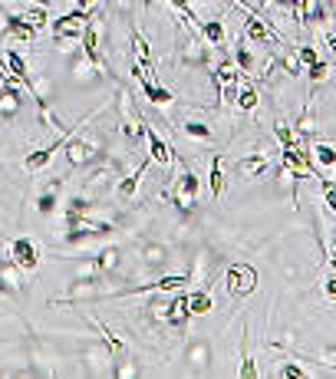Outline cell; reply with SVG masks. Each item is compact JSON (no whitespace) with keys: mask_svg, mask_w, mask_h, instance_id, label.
Returning <instances> with one entry per match:
<instances>
[{"mask_svg":"<svg viewBox=\"0 0 336 379\" xmlns=\"http://www.w3.org/2000/svg\"><path fill=\"white\" fill-rule=\"evenodd\" d=\"M23 109V86H0V122H13Z\"/></svg>","mask_w":336,"mask_h":379,"instance_id":"7c38bea8","label":"cell"},{"mask_svg":"<svg viewBox=\"0 0 336 379\" xmlns=\"http://www.w3.org/2000/svg\"><path fill=\"white\" fill-rule=\"evenodd\" d=\"M314 165H326V168H333L336 165V149L333 145H316L314 149Z\"/></svg>","mask_w":336,"mask_h":379,"instance_id":"1f68e13d","label":"cell"},{"mask_svg":"<svg viewBox=\"0 0 336 379\" xmlns=\"http://www.w3.org/2000/svg\"><path fill=\"white\" fill-rule=\"evenodd\" d=\"M178 129H182L184 135L201 139V142H211V135H215V129H211L208 122H198V119H182V122H178Z\"/></svg>","mask_w":336,"mask_h":379,"instance_id":"cb8c5ba5","label":"cell"},{"mask_svg":"<svg viewBox=\"0 0 336 379\" xmlns=\"http://www.w3.org/2000/svg\"><path fill=\"white\" fill-rule=\"evenodd\" d=\"M238 76H241V69L234 60H221L215 69V83L217 86H228V83H238Z\"/></svg>","mask_w":336,"mask_h":379,"instance_id":"4316f807","label":"cell"},{"mask_svg":"<svg viewBox=\"0 0 336 379\" xmlns=\"http://www.w3.org/2000/svg\"><path fill=\"white\" fill-rule=\"evenodd\" d=\"M165 4H172L175 11L182 13V17L191 23V27H198V17H195V11H191V0H165Z\"/></svg>","mask_w":336,"mask_h":379,"instance_id":"e575fe53","label":"cell"},{"mask_svg":"<svg viewBox=\"0 0 336 379\" xmlns=\"http://www.w3.org/2000/svg\"><path fill=\"white\" fill-rule=\"evenodd\" d=\"M33 4H40V7H50V4H53V0H33Z\"/></svg>","mask_w":336,"mask_h":379,"instance_id":"7bdbcfd3","label":"cell"},{"mask_svg":"<svg viewBox=\"0 0 336 379\" xmlns=\"http://www.w3.org/2000/svg\"><path fill=\"white\" fill-rule=\"evenodd\" d=\"M215 271H217V254L208 244H201V248H195V254H191V267H188V284H195V287H208V284L215 281Z\"/></svg>","mask_w":336,"mask_h":379,"instance_id":"277c9868","label":"cell"},{"mask_svg":"<svg viewBox=\"0 0 336 379\" xmlns=\"http://www.w3.org/2000/svg\"><path fill=\"white\" fill-rule=\"evenodd\" d=\"M7 254H11V260L20 267L23 274H33L36 267H40V244L33 238H13L11 244H7Z\"/></svg>","mask_w":336,"mask_h":379,"instance_id":"5b68a950","label":"cell"},{"mask_svg":"<svg viewBox=\"0 0 336 379\" xmlns=\"http://www.w3.org/2000/svg\"><path fill=\"white\" fill-rule=\"evenodd\" d=\"M96 0H76V7H93Z\"/></svg>","mask_w":336,"mask_h":379,"instance_id":"b9f144b4","label":"cell"},{"mask_svg":"<svg viewBox=\"0 0 336 379\" xmlns=\"http://www.w3.org/2000/svg\"><path fill=\"white\" fill-rule=\"evenodd\" d=\"M234 168H238L241 178L254 182V178H264V175H267L271 162H267V155H244V159H238V162H234Z\"/></svg>","mask_w":336,"mask_h":379,"instance_id":"e0dca14e","label":"cell"},{"mask_svg":"<svg viewBox=\"0 0 336 379\" xmlns=\"http://www.w3.org/2000/svg\"><path fill=\"white\" fill-rule=\"evenodd\" d=\"M238 376H244V379H254V376H257V366H254V357H250V353H244V363H241Z\"/></svg>","mask_w":336,"mask_h":379,"instance_id":"d590c367","label":"cell"},{"mask_svg":"<svg viewBox=\"0 0 336 379\" xmlns=\"http://www.w3.org/2000/svg\"><path fill=\"white\" fill-rule=\"evenodd\" d=\"M4 30H0V40H20V44H33L36 40V30L23 20V13H7L4 17Z\"/></svg>","mask_w":336,"mask_h":379,"instance_id":"4fadbf2b","label":"cell"},{"mask_svg":"<svg viewBox=\"0 0 336 379\" xmlns=\"http://www.w3.org/2000/svg\"><path fill=\"white\" fill-rule=\"evenodd\" d=\"M330 50H333V53H336V36H330Z\"/></svg>","mask_w":336,"mask_h":379,"instance_id":"ee69618b","label":"cell"},{"mask_svg":"<svg viewBox=\"0 0 336 379\" xmlns=\"http://www.w3.org/2000/svg\"><path fill=\"white\" fill-rule=\"evenodd\" d=\"M323 188H326V205L336 211V182H326Z\"/></svg>","mask_w":336,"mask_h":379,"instance_id":"f35d334b","label":"cell"},{"mask_svg":"<svg viewBox=\"0 0 336 379\" xmlns=\"http://www.w3.org/2000/svg\"><path fill=\"white\" fill-rule=\"evenodd\" d=\"M198 192H201V182H198V175L195 172H178L175 175V182H172V188H168V198H172V205H175V211L178 215H191L198 208Z\"/></svg>","mask_w":336,"mask_h":379,"instance_id":"7a4b0ae2","label":"cell"},{"mask_svg":"<svg viewBox=\"0 0 336 379\" xmlns=\"http://www.w3.org/2000/svg\"><path fill=\"white\" fill-rule=\"evenodd\" d=\"M23 20L30 23L33 30H43V27H46V20H50V17H46V7H40V4H36V7H30V11L23 13Z\"/></svg>","mask_w":336,"mask_h":379,"instance_id":"4dcf8cb0","label":"cell"},{"mask_svg":"<svg viewBox=\"0 0 336 379\" xmlns=\"http://www.w3.org/2000/svg\"><path fill=\"white\" fill-rule=\"evenodd\" d=\"M135 258H139V264L145 271H152V274H162L165 264L172 260L168 258V248L159 244V241H139V244H135Z\"/></svg>","mask_w":336,"mask_h":379,"instance_id":"52a82bcc","label":"cell"},{"mask_svg":"<svg viewBox=\"0 0 336 379\" xmlns=\"http://www.w3.org/2000/svg\"><path fill=\"white\" fill-rule=\"evenodd\" d=\"M224 287H228V297L231 300H244L250 293L257 291V271L238 260V264H231L228 271H224Z\"/></svg>","mask_w":336,"mask_h":379,"instance_id":"3957f363","label":"cell"},{"mask_svg":"<svg viewBox=\"0 0 336 379\" xmlns=\"http://www.w3.org/2000/svg\"><path fill=\"white\" fill-rule=\"evenodd\" d=\"M297 60H300L304 66L316 63V50H314V46H300V50H297Z\"/></svg>","mask_w":336,"mask_h":379,"instance_id":"8d00e7d4","label":"cell"},{"mask_svg":"<svg viewBox=\"0 0 336 379\" xmlns=\"http://www.w3.org/2000/svg\"><path fill=\"white\" fill-rule=\"evenodd\" d=\"M234 63H238L241 73H257V60H254V53L244 44H238V60Z\"/></svg>","mask_w":336,"mask_h":379,"instance_id":"f546056e","label":"cell"},{"mask_svg":"<svg viewBox=\"0 0 336 379\" xmlns=\"http://www.w3.org/2000/svg\"><path fill=\"white\" fill-rule=\"evenodd\" d=\"M310 79H314V83L326 79V63H323V60H316V63H310Z\"/></svg>","mask_w":336,"mask_h":379,"instance_id":"74e56055","label":"cell"},{"mask_svg":"<svg viewBox=\"0 0 336 379\" xmlns=\"http://www.w3.org/2000/svg\"><path fill=\"white\" fill-rule=\"evenodd\" d=\"M145 310H149V317H152L155 324H165V326H168V300H162V297H152Z\"/></svg>","mask_w":336,"mask_h":379,"instance_id":"f1b7e54d","label":"cell"},{"mask_svg":"<svg viewBox=\"0 0 336 379\" xmlns=\"http://www.w3.org/2000/svg\"><path fill=\"white\" fill-rule=\"evenodd\" d=\"M63 185H66V178H50V182L40 188V195H36V215H40V218H53L56 211H60Z\"/></svg>","mask_w":336,"mask_h":379,"instance_id":"30bf717a","label":"cell"},{"mask_svg":"<svg viewBox=\"0 0 336 379\" xmlns=\"http://www.w3.org/2000/svg\"><path fill=\"white\" fill-rule=\"evenodd\" d=\"M152 168V159L145 155L139 165H135V172H129V175H122L119 182H116V201H119V208H126L135 198V192H139V182L145 178V172Z\"/></svg>","mask_w":336,"mask_h":379,"instance_id":"ba28073f","label":"cell"},{"mask_svg":"<svg viewBox=\"0 0 336 379\" xmlns=\"http://www.w3.org/2000/svg\"><path fill=\"white\" fill-rule=\"evenodd\" d=\"M4 63H7V69H11L13 76H20L23 86H27V76H30V63H27V60H23V56L17 53V50H7V53H4Z\"/></svg>","mask_w":336,"mask_h":379,"instance_id":"484cf974","label":"cell"},{"mask_svg":"<svg viewBox=\"0 0 336 379\" xmlns=\"http://www.w3.org/2000/svg\"><path fill=\"white\" fill-rule=\"evenodd\" d=\"M234 106L244 109V112H250V109L257 106V89H254V86H244V89L238 93V102H234Z\"/></svg>","mask_w":336,"mask_h":379,"instance_id":"836d02e7","label":"cell"},{"mask_svg":"<svg viewBox=\"0 0 336 379\" xmlns=\"http://www.w3.org/2000/svg\"><path fill=\"white\" fill-rule=\"evenodd\" d=\"M184 284H188L184 274H159V277H155V291H159V293H172V291H182Z\"/></svg>","mask_w":336,"mask_h":379,"instance_id":"83f0119b","label":"cell"},{"mask_svg":"<svg viewBox=\"0 0 336 379\" xmlns=\"http://www.w3.org/2000/svg\"><path fill=\"white\" fill-rule=\"evenodd\" d=\"M0 293L4 297H23V271L11 260V254H0Z\"/></svg>","mask_w":336,"mask_h":379,"instance_id":"9c48e42d","label":"cell"},{"mask_svg":"<svg viewBox=\"0 0 336 379\" xmlns=\"http://www.w3.org/2000/svg\"><path fill=\"white\" fill-rule=\"evenodd\" d=\"M195 4H211V0H195Z\"/></svg>","mask_w":336,"mask_h":379,"instance_id":"f6af8a7d","label":"cell"},{"mask_svg":"<svg viewBox=\"0 0 336 379\" xmlns=\"http://www.w3.org/2000/svg\"><path fill=\"white\" fill-rule=\"evenodd\" d=\"M79 46H83V56H86L93 66H99V69L106 66V63H102V46H99V20H96V17H93V20H89V27L83 30V36H79Z\"/></svg>","mask_w":336,"mask_h":379,"instance_id":"5bb4252c","label":"cell"},{"mask_svg":"<svg viewBox=\"0 0 336 379\" xmlns=\"http://www.w3.org/2000/svg\"><path fill=\"white\" fill-rule=\"evenodd\" d=\"M198 33H201V36H205V44H211V46H221L224 44V23L217 20H201L198 23Z\"/></svg>","mask_w":336,"mask_h":379,"instance_id":"603a6c76","label":"cell"},{"mask_svg":"<svg viewBox=\"0 0 336 379\" xmlns=\"http://www.w3.org/2000/svg\"><path fill=\"white\" fill-rule=\"evenodd\" d=\"M145 4H152V0H145Z\"/></svg>","mask_w":336,"mask_h":379,"instance_id":"bcb514c9","label":"cell"},{"mask_svg":"<svg viewBox=\"0 0 336 379\" xmlns=\"http://www.w3.org/2000/svg\"><path fill=\"white\" fill-rule=\"evenodd\" d=\"M129 36H132V50H135V60H139V63H145V66H152V69H155L152 46H149V40H145V36L139 33V27H135V23L129 27Z\"/></svg>","mask_w":336,"mask_h":379,"instance_id":"ffe728a7","label":"cell"},{"mask_svg":"<svg viewBox=\"0 0 336 379\" xmlns=\"http://www.w3.org/2000/svg\"><path fill=\"white\" fill-rule=\"evenodd\" d=\"M109 376H116V379H129V376H145V369H142V366H135V363H126V359H122L119 366H112V369H109Z\"/></svg>","mask_w":336,"mask_h":379,"instance_id":"d6a6232c","label":"cell"},{"mask_svg":"<svg viewBox=\"0 0 336 379\" xmlns=\"http://www.w3.org/2000/svg\"><path fill=\"white\" fill-rule=\"evenodd\" d=\"M182 63L195 66V69H208V66H211V53H208L205 36H201L195 27H191V33L184 36V44H182Z\"/></svg>","mask_w":336,"mask_h":379,"instance_id":"8992f818","label":"cell"},{"mask_svg":"<svg viewBox=\"0 0 336 379\" xmlns=\"http://www.w3.org/2000/svg\"><path fill=\"white\" fill-rule=\"evenodd\" d=\"M145 142H149V159H152V165H172L175 162V152H172V145H168V142L162 139V135H159V132L152 129V126H149V129H145Z\"/></svg>","mask_w":336,"mask_h":379,"instance_id":"9a60e30c","label":"cell"},{"mask_svg":"<svg viewBox=\"0 0 336 379\" xmlns=\"http://www.w3.org/2000/svg\"><path fill=\"white\" fill-rule=\"evenodd\" d=\"M188 307H191V317H205L215 310V297L208 287H195V291L188 293Z\"/></svg>","mask_w":336,"mask_h":379,"instance_id":"d6986e66","label":"cell"},{"mask_svg":"<svg viewBox=\"0 0 336 379\" xmlns=\"http://www.w3.org/2000/svg\"><path fill=\"white\" fill-rule=\"evenodd\" d=\"M93 20V7H76V11L63 13L60 20H53V44L60 53H76L79 36Z\"/></svg>","mask_w":336,"mask_h":379,"instance_id":"6da1fadb","label":"cell"},{"mask_svg":"<svg viewBox=\"0 0 336 379\" xmlns=\"http://www.w3.org/2000/svg\"><path fill=\"white\" fill-rule=\"evenodd\" d=\"M281 376H304V369H300V366H290V363H287V366H281Z\"/></svg>","mask_w":336,"mask_h":379,"instance_id":"ab89813d","label":"cell"},{"mask_svg":"<svg viewBox=\"0 0 336 379\" xmlns=\"http://www.w3.org/2000/svg\"><path fill=\"white\" fill-rule=\"evenodd\" d=\"M188 320H191L188 293H178L175 300H168V326H175V330H182V326H188Z\"/></svg>","mask_w":336,"mask_h":379,"instance_id":"ac0fdd59","label":"cell"},{"mask_svg":"<svg viewBox=\"0 0 336 379\" xmlns=\"http://www.w3.org/2000/svg\"><path fill=\"white\" fill-rule=\"evenodd\" d=\"M142 93H145V99L152 102V106H172L175 96L168 93L165 86H159L155 79H142Z\"/></svg>","mask_w":336,"mask_h":379,"instance_id":"7402d4cb","label":"cell"},{"mask_svg":"<svg viewBox=\"0 0 336 379\" xmlns=\"http://www.w3.org/2000/svg\"><path fill=\"white\" fill-rule=\"evenodd\" d=\"M93 260H96V267L102 277H112V274L122 271V251L116 248V244H102V248L93 254Z\"/></svg>","mask_w":336,"mask_h":379,"instance_id":"2e32d148","label":"cell"},{"mask_svg":"<svg viewBox=\"0 0 336 379\" xmlns=\"http://www.w3.org/2000/svg\"><path fill=\"white\" fill-rule=\"evenodd\" d=\"M326 297H330V300H336V274L330 277V281H326Z\"/></svg>","mask_w":336,"mask_h":379,"instance_id":"60d3db41","label":"cell"},{"mask_svg":"<svg viewBox=\"0 0 336 379\" xmlns=\"http://www.w3.org/2000/svg\"><path fill=\"white\" fill-rule=\"evenodd\" d=\"M184 369L188 373H208L211 369V343L208 340H191L184 347Z\"/></svg>","mask_w":336,"mask_h":379,"instance_id":"8fae6325","label":"cell"},{"mask_svg":"<svg viewBox=\"0 0 336 379\" xmlns=\"http://www.w3.org/2000/svg\"><path fill=\"white\" fill-rule=\"evenodd\" d=\"M244 40H250V44H260V46L271 44V30H267V23L250 13L248 23H244Z\"/></svg>","mask_w":336,"mask_h":379,"instance_id":"44dd1931","label":"cell"},{"mask_svg":"<svg viewBox=\"0 0 336 379\" xmlns=\"http://www.w3.org/2000/svg\"><path fill=\"white\" fill-rule=\"evenodd\" d=\"M208 185H211V195L221 198V192H224V159H221V155H215V159H211V172H208Z\"/></svg>","mask_w":336,"mask_h":379,"instance_id":"d4e9b609","label":"cell"}]
</instances>
